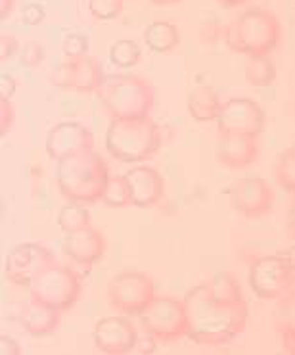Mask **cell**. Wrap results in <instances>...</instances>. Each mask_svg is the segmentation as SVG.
Here are the masks:
<instances>
[{
	"label": "cell",
	"instance_id": "obj_1",
	"mask_svg": "<svg viewBox=\"0 0 295 355\" xmlns=\"http://www.w3.org/2000/svg\"><path fill=\"white\" fill-rule=\"evenodd\" d=\"M182 300L188 315V338L197 346H226L246 329L247 300L221 302L211 296L207 282L190 288Z\"/></svg>",
	"mask_w": 295,
	"mask_h": 355
},
{
	"label": "cell",
	"instance_id": "obj_2",
	"mask_svg": "<svg viewBox=\"0 0 295 355\" xmlns=\"http://www.w3.org/2000/svg\"><path fill=\"white\" fill-rule=\"evenodd\" d=\"M56 182L64 198L91 206L102 202L109 167L98 152L82 150L56 162Z\"/></svg>",
	"mask_w": 295,
	"mask_h": 355
},
{
	"label": "cell",
	"instance_id": "obj_3",
	"mask_svg": "<svg viewBox=\"0 0 295 355\" xmlns=\"http://www.w3.org/2000/svg\"><path fill=\"white\" fill-rule=\"evenodd\" d=\"M104 144L109 156L121 164H142L161 148V132L150 116L111 119Z\"/></svg>",
	"mask_w": 295,
	"mask_h": 355
},
{
	"label": "cell",
	"instance_id": "obj_4",
	"mask_svg": "<svg viewBox=\"0 0 295 355\" xmlns=\"http://www.w3.org/2000/svg\"><path fill=\"white\" fill-rule=\"evenodd\" d=\"M282 39V24L274 12L251 8L226 25L224 42L242 56H271Z\"/></svg>",
	"mask_w": 295,
	"mask_h": 355
},
{
	"label": "cell",
	"instance_id": "obj_5",
	"mask_svg": "<svg viewBox=\"0 0 295 355\" xmlns=\"http://www.w3.org/2000/svg\"><path fill=\"white\" fill-rule=\"evenodd\" d=\"M96 94L111 119L150 116L156 104V91L152 83L146 77L134 73L107 79Z\"/></svg>",
	"mask_w": 295,
	"mask_h": 355
},
{
	"label": "cell",
	"instance_id": "obj_6",
	"mask_svg": "<svg viewBox=\"0 0 295 355\" xmlns=\"http://www.w3.org/2000/svg\"><path fill=\"white\" fill-rule=\"evenodd\" d=\"M29 297L60 313L69 311L81 296V279L66 265H52L29 286Z\"/></svg>",
	"mask_w": 295,
	"mask_h": 355
},
{
	"label": "cell",
	"instance_id": "obj_7",
	"mask_svg": "<svg viewBox=\"0 0 295 355\" xmlns=\"http://www.w3.org/2000/svg\"><path fill=\"white\" fill-rule=\"evenodd\" d=\"M138 319L142 329H146L157 344H171L188 338V315L184 300L156 296Z\"/></svg>",
	"mask_w": 295,
	"mask_h": 355
},
{
	"label": "cell",
	"instance_id": "obj_8",
	"mask_svg": "<svg viewBox=\"0 0 295 355\" xmlns=\"http://www.w3.org/2000/svg\"><path fill=\"white\" fill-rule=\"evenodd\" d=\"M156 297V284L142 271H123L115 275L107 286L109 306L117 313L140 317Z\"/></svg>",
	"mask_w": 295,
	"mask_h": 355
},
{
	"label": "cell",
	"instance_id": "obj_9",
	"mask_svg": "<svg viewBox=\"0 0 295 355\" xmlns=\"http://www.w3.org/2000/svg\"><path fill=\"white\" fill-rule=\"evenodd\" d=\"M249 286L261 300H280L295 290V271L282 254L265 256L249 265Z\"/></svg>",
	"mask_w": 295,
	"mask_h": 355
},
{
	"label": "cell",
	"instance_id": "obj_10",
	"mask_svg": "<svg viewBox=\"0 0 295 355\" xmlns=\"http://www.w3.org/2000/svg\"><path fill=\"white\" fill-rule=\"evenodd\" d=\"M56 263V256L42 244L24 242L8 252L6 261H4V272L12 284H16L19 288H29L31 282L41 272Z\"/></svg>",
	"mask_w": 295,
	"mask_h": 355
},
{
	"label": "cell",
	"instance_id": "obj_11",
	"mask_svg": "<svg viewBox=\"0 0 295 355\" xmlns=\"http://www.w3.org/2000/svg\"><path fill=\"white\" fill-rule=\"evenodd\" d=\"M219 132H246V135H261L267 125V117L262 107L251 98L240 96L222 102L221 112L217 116Z\"/></svg>",
	"mask_w": 295,
	"mask_h": 355
},
{
	"label": "cell",
	"instance_id": "obj_12",
	"mask_svg": "<svg viewBox=\"0 0 295 355\" xmlns=\"http://www.w3.org/2000/svg\"><path fill=\"white\" fill-rule=\"evenodd\" d=\"M230 206L247 219H259L274 206V190L262 177L249 175L232 187Z\"/></svg>",
	"mask_w": 295,
	"mask_h": 355
},
{
	"label": "cell",
	"instance_id": "obj_13",
	"mask_svg": "<svg viewBox=\"0 0 295 355\" xmlns=\"http://www.w3.org/2000/svg\"><path fill=\"white\" fill-rule=\"evenodd\" d=\"M92 338H94V346L100 352L109 355H123L134 352L138 342V331L134 329L131 317L114 315V317H104L94 324Z\"/></svg>",
	"mask_w": 295,
	"mask_h": 355
},
{
	"label": "cell",
	"instance_id": "obj_14",
	"mask_svg": "<svg viewBox=\"0 0 295 355\" xmlns=\"http://www.w3.org/2000/svg\"><path fill=\"white\" fill-rule=\"evenodd\" d=\"M44 148L50 159H62L82 150L94 148V135L87 125L79 121H62L56 123L46 135Z\"/></svg>",
	"mask_w": 295,
	"mask_h": 355
},
{
	"label": "cell",
	"instance_id": "obj_15",
	"mask_svg": "<svg viewBox=\"0 0 295 355\" xmlns=\"http://www.w3.org/2000/svg\"><path fill=\"white\" fill-rule=\"evenodd\" d=\"M104 83V73L102 67L92 56H81V58L67 60L60 71L54 77V85L66 87L79 94H91L98 92V89Z\"/></svg>",
	"mask_w": 295,
	"mask_h": 355
},
{
	"label": "cell",
	"instance_id": "obj_16",
	"mask_svg": "<svg viewBox=\"0 0 295 355\" xmlns=\"http://www.w3.org/2000/svg\"><path fill=\"white\" fill-rule=\"evenodd\" d=\"M215 154L229 169H246L259 156V137L246 132H219Z\"/></svg>",
	"mask_w": 295,
	"mask_h": 355
},
{
	"label": "cell",
	"instance_id": "obj_17",
	"mask_svg": "<svg viewBox=\"0 0 295 355\" xmlns=\"http://www.w3.org/2000/svg\"><path fill=\"white\" fill-rule=\"evenodd\" d=\"M125 179L129 182V190H131V200L134 207H154L163 198L165 194V181L161 173L148 166H136L131 167Z\"/></svg>",
	"mask_w": 295,
	"mask_h": 355
},
{
	"label": "cell",
	"instance_id": "obj_18",
	"mask_svg": "<svg viewBox=\"0 0 295 355\" xmlns=\"http://www.w3.org/2000/svg\"><path fill=\"white\" fill-rule=\"evenodd\" d=\"M64 254L75 263L82 267H91L100 261L106 254V240L104 234L92 227H84L81 231L66 234L64 240Z\"/></svg>",
	"mask_w": 295,
	"mask_h": 355
},
{
	"label": "cell",
	"instance_id": "obj_19",
	"mask_svg": "<svg viewBox=\"0 0 295 355\" xmlns=\"http://www.w3.org/2000/svg\"><path fill=\"white\" fill-rule=\"evenodd\" d=\"M19 322L25 332L31 336H48L52 332H56L57 324H60V311L42 306L29 297V302L25 304L19 313Z\"/></svg>",
	"mask_w": 295,
	"mask_h": 355
},
{
	"label": "cell",
	"instance_id": "obj_20",
	"mask_svg": "<svg viewBox=\"0 0 295 355\" xmlns=\"http://www.w3.org/2000/svg\"><path fill=\"white\" fill-rule=\"evenodd\" d=\"M221 106L222 102L213 87L202 85L188 94V114L197 123L215 121L221 112Z\"/></svg>",
	"mask_w": 295,
	"mask_h": 355
},
{
	"label": "cell",
	"instance_id": "obj_21",
	"mask_svg": "<svg viewBox=\"0 0 295 355\" xmlns=\"http://www.w3.org/2000/svg\"><path fill=\"white\" fill-rule=\"evenodd\" d=\"M274 329L280 334L284 352L295 355V290L278 300L274 309Z\"/></svg>",
	"mask_w": 295,
	"mask_h": 355
},
{
	"label": "cell",
	"instance_id": "obj_22",
	"mask_svg": "<svg viewBox=\"0 0 295 355\" xmlns=\"http://www.w3.org/2000/svg\"><path fill=\"white\" fill-rule=\"evenodd\" d=\"M144 42L152 52L156 54H167L179 46L181 42V33L179 27L171 21L165 19H156L144 29Z\"/></svg>",
	"mask_w": 295,
	"mask_h": 355
},
{
	"label": "cell",
	"instance_id": "obj_23",
	"mask_svg": "<svg viewBox=\"0 0 295 355\" xmlns=\"http://www.w3.org/2000/svg\"><path fill=\"white\" fill-rule=\"evenodd\" d=\"M246 83L255 89L271 87L276 81V64L271 56H251L247 58L246 69H244Z\"/></svg>",
	"mask_w": 295,
	"mask_h": 355
},
{
	"label": "cell",
	"instance_id": "obj_24",
	"mask_svg": "<svg viewBox=\"0 0 295 355\" xmlns=\"http://www.w3.org/2000/svg\"><path fill=\"white\" fill-rule=\"evenodd\" d=\"M107 56L109 62L119 69H129L134 67L142 58V49L138 46V42L131 41V39H119L114 41L107 49Z\"/></svg>",
	"mask_w": 295,
	"mask_h": 355
},
{
	"label": "cell",
	"instance_id": "obj_25",
	"mask_svg": "<svg viewBox=\"0 0 295 355\" xmlns=\"http://www.w3.org/2000/svg\"><path fill=\"white\" fill-rule=\"evenodd\" d=\"M56 223L60 227V231L66 232V234L81 231L84 227H91V211L84 207V204L71 202V204H67L57 211Z\"/></svg>",
	"mask_w": 295,
	"mask_h": 355
},
{
	"label": "cell",
	"instance_id": "obj_26",
	"mask_svg": "<svg viewBox=\"0 0 295 355\" xmlns=\"http://www.w3.org/2000/svg\"><path fill=\"white\" fill-rule=\"evenodd\" d=\"M102 204L111 209L132 206L131 190H129V182L125 179V175H109L104 194H102Z\"/></svg>",
	"mask_w": 295,
	"mask_h": 355
},
{
	"label": "cell",
	"instance_id": "obj_27",
	"mask_svg": "<svg viewBox=\"0 0 295 355\" xmlns=\"http://www.w3.org/2000/svg\"><path fill=\"white\" fill-rule=\"evenodd\" d=\"M274 179L280 189H284L295 198V144L282 150L274 164Z\"/></svg>",
	"mask_w": 295,
	"mask_h": 355
},
{
	"label": "cell",
	"instance_id": "obj_28",
	"mask_svg": "<svg viewBox=\"0 0 295 355\" xmlns=\"http://www.w3.org/2000/svg\"><path fill=\"white\" fill-rule=\"evenodd\" d=\"M125 0H89V12L100 21H109L121 16Z\"/></svg>",
	"mask_w": 295,
	"mask_h": 355
},
{
	"label": "cell",
	"instance_id": "obj_29",
	"mask_svg": "<svg viewBox=\"0 0 295 355\" xmlns=\"http://www.w3.org/2000/svg\"><path fill=\"white\" fill-rule=\"evenodd\" d=\"M62 52L67 60L87 56L89 54V39L81 33H67L62 39Z\"/></svg>",
	"mask_w": 295,
	"mask_h": 355
},
{
	"label": "cell",
	"instance_id": "obj_30",
	"mask_svg": "<svg viewBox=\"0 0 295 355\" xmlns=\"http://www.w3.org/2000/svg\"><path fill=\"white\" fill-rule=\"evenodd\" d=\"M44 56H46V52L39 41H27L19 49V62H21V66L29 67V69L41 66L44 62Z\"/></svg>",
	"mask_w": 295,
	"mask_h": 355
},
{
	"label": "cell",
	"instance_id": "obj_31",
	"mask_svg": "<svg viewBox=\"0 0 295 355\" xmlns=\"http://www.w3.org/2000/svg\"><path fill=\"white\" fill-rule=\"evenodd\" d=\"M224 35H226V27L219 21H207L199 27V41L204 46H213L217 42L224 41Z\"/></svg>",
	"mask_w": 295,
	"mask_h": 355
},
{
	"label": "cell",
	"instance_id": "obj_32",
	"mask_svg": "<svg viewBox=\"0 0 295 355\" xmlns=\"http://www.w3.org/2000/svg\"><path fill=\"white\" fill-rule=\"evenodd\" d=\"M19 49H21V46H19V42H17V39L14 35H0V60H2V62H6V60H10L12 56L19 54Z\"/></svg>",
	"mask_w": 295,
	"mask_h": 355
},
{
	"label": "cell",
	"instance_id": "obj_33",
	"mask_svg": "<svg viewBox=\"0 0 295 355\" xmlns=\"http://www.w3.org/2000/svg\"><path fill=\"white\" fill-rule=\"evenodd\" d=\"M21 17H24L25 25H41L44 21V17H46V10L39 2H31L24 8Z\"/></svg>",
	"mask_w": 295,
	"mask_h": 355
},
{
	"label": "cell",
	"instance_id": "obj_34",
	"mask_svg": "<svg viewBox=\"0 0 295 355\" xmlns=\"http://www.w3.org/2000/svg\"><path fill=\"white\" fill-rule=\"evenodd\" d=\"M14 123V107L10 100H0V135L4 137Z\"/></svg>",
	"mask_w": 295,
	"mask_h": 355
},
{
	"label": "cell",
	"instance_id": "obj_35",
	"mask_svg": "<svg viewBox=\"0 0 295 355\" xmlns=\"http://www.w3.org/2000/svg\"><path fill=\"white\" fill-rule=\"evenodd\" d=\"M17 91V81L14 75H0V100H10Z\"/></svg>",
	"mask_w": 295,
	"mask_h": 355
},
{
	"label": "cell",
	"instance_id": "obj_36",
	"mask_svg": "<svg viewBox=\"0 0 295 355\" xmlns=\"http://www.w3.org/2000/svg\"><path fill=\"white\" fill-rule=\"evenodd\" d=\"M0 354L2 355H19L21 354V347L17 344L16 340H12L10 336H2L0 338Z\"/></svg>",
	"mask_w": 295,
	"mask_h": 355
},
{
	"label": "cell",
	"instance_id": "obj_37",
	"mask_svg": "<svg viewBox=\"0 0 295 355\" xmlns=\"http://www.w3.org/2000/svg\"><path fill=\"white\" fill-rule=\"evenodd\" d=\"M286 229H287V234L295 240V202L292 204V207H289V211H287Z\"/></svg>",
	"mask_w": 295,
	"mask_h": 355
},
{
	"label": "cell",
	"instance_id": "obj_38",
	"mask_svg": "<svg viewBox=\"0 0 295 355\" xmlns=\"http://www.w3.org/2000/svg\"><path fill=\"white\" fill-rule=\"evenodd\" d=\"M14 4H16V0H0V17L2 19L10 17L12 10H14Z\"/></svg>",
	"mask_w": 295,
	"mask_h": 355
},
{
	"label": "cell",
	"instance_id": "obj_39",
	"mask_svg": "<svg viewBox=\"0 0 295 355\" xmlns=\"http://www.w3.org/2000/svg\"><path fill=\"white\" fill-rule=\"evenodd\" d=\"M280 254L286 257V261L289 263V267L295 271V244L294 246H289L287 250H284V252H280Z\"/></svg>",
	"mask_w": 295,
	"mask_h": 355
},
{
	"label": "cell",
	"instance_id": "obj_40",
	"mask_svg": "<svg viewBox=\"0 0 295 355\" xmlns=\"http://www.w3.org/2000/svg\"><path fill=\"white\" fill-rule=\"evenodd\" d=\"M221 6H224V8H236V6H244V4H247L249 0H217Z\"/></svg>",
	"mask_w": 295,
	"mask_h": 355
},
{
	"label": "cell",
	"instance_id": "obj_41",
	"mask_svg": "<svg viewBox=\"0 0 295 355\" xmlns=\"http://www.w3.org/2000/svg\"><path fill=\"white\" fill-rule=\"evenodd\" d=\"M154 6H157V8H169V6H175V4H179V2H182V0H150Z\"/></svg>",
	"mask_w": 295,
	"mask_h": 355
},
{
	"label": "cell",
	"instance_id": "obj_42",
	"mask_svg": "<svg viewBox=\"0 0 295 355\" xmlns=\"http://www.w3.org/2000/svg\"><path fill=\"white\" fill-rule=\"evenodd\" d=\"M294 114H295V102H294Z\"/></svg>",
	"mask_w": 295,
	"mask_h": 355
}]
</instances>
